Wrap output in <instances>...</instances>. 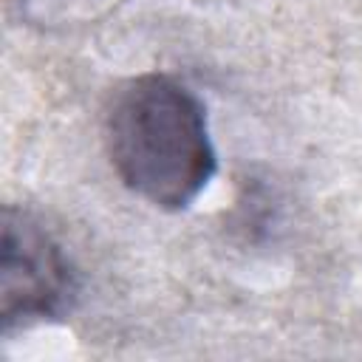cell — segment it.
<instances>
[{
	"label": "cell",
	"instance_id": "cell-1",
	"mask_svg": "<svg viewBox=\"0 0 362 362\" xmlns=\"http://www.w3.org/2000/svg\"><path fill=\"white\" fill-rule=\"evenodd\" d=\"M107 153L130 192L170 212L187 209L215 175L206 110L167 74H141L116 90Z\"/></svg>",
	"mask_w": 362,
	"mask_h": 362
},
{
	"label": "cell",
	"instance_id": "cell-2",
	"mask_svg": "<svg viewBox=\"0 0 362 362\" xmlns=\"http://www.w3.org/2000/svg\"><path fill=\"white\" fill-rule=\"evenodd\" d=\"M76 269L62 243L28 212L8 206L3 215L0 320L3 331L59 320L74 308Z\"/></svg>",
	"mask_w": 362,
	"mask_h": 362
}]
</instances>
